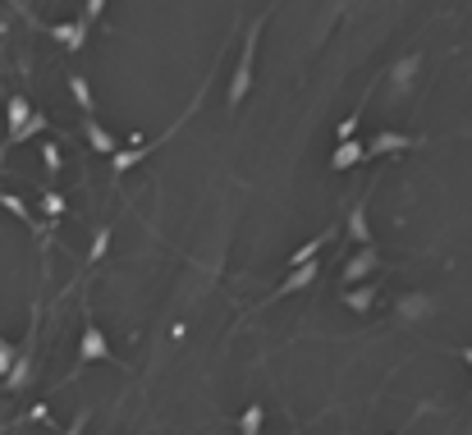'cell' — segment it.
I'll return each mask as SVG.
<instances>
[{"instance_id": "23", "label": "cell", "mask_w": 472, "mask_h": 435, "mask_svg": "<svg viewBox=\"0 0 472 435\" xmlns=\"http://www.w3.org/2000/svg\"><path fill=\"white\" fill-rule=\"evenodd\" d=\"M64 435H83V427H74V431H64Z\"/></svg>"}, {"instance_id": "6", "label": "cell", "mask_w": 472, "mask_h": 435, "mask_svg": "<svg viewBox=\"0 0 472 435\" xmlns=\"http://www.w3.org/2000/svg\"><path fill=\"white\" fill-rule=\"evenodd\" d=\"M83 362H110V348H105V335L96 330V325H88L83 330V344H79Z\"/></svg>"}, {"instance_id": "15", "label": "cell", "mask_w": 472, "mask_h": 435, "mask_svg": "<svg viewBox=\"0 0 472 435\" xmlns=\"http://www.w3.org/2000/svg\"><path fill=\"white\" fill-rule=\"evenodd\" d=\"M262 403H253V408L243 412V417H238V435H262Z\"/></svg>"}, {"instance_id": "17", "label": "cell", "mask_w": 472, "mask_h": 435, "mask_svg": "<svg viewBox=\"0 0 472 435\" xmlns=\"http://www.w3.org/2000/svg\"><path fill=\"white\" fill-rule=\"evenodd\" d=\"M37 133H46V115H37V110H33V120L18 129V138H14V142H28V138H37Z\"/></svg>"}, {"instance_id": "11", "label": "cell", "mask_w": 472, "mask_h": 435, "mask_svg": "<svg viewBox=\"0 0 472 435\" xmlns=\"http://www.w3.org/2000/svg\"><path fill=\"white\" fill-rule=\"evenodd\" d=\"M344 303H349L353 312H372V303H376V289H372V284H353V289H344Z\"/></svg>"}, {"instance_id": "1", "label": "cell", "mask_w": 472, "mask_h": 435, "mask_svg": "<svg viewBox=\"0 0 472 435\" xmlns=\"http://www.w3.org/2000/svg\"><path fill=\"white\" fill-rule=\"evenodd\" d=\"M257 42H262V28H253L243 42V60H238L234 79H229V105H243L248 87H253V60H257Z\"/></svg>"}, {"instance_id": "14", "label": "cell", "mask_w": 472, "mask_h": 435, "mask_svg": "<svg viewBox=\"0 0 472 435\" xmlns=\"http://www.w3.org/2000/svg\"><path fill=\"white\" fill-rule=\"evenodd\" d=\"M326 238H330V234H321V238H312V243L294 248V257H289V266H307V261H316V253H321V248H326Z\"/></svg>"}, {"instance_id": "3", "label": "cell", "mask_w": 472, "mask_h": 435, "mask_svg": "<svg viewBox=\"0 0 472 435\" xmlns=\"http://www.w3.org/2000/svg\"><path fill=\"white\" fill-rule=\"evenodd\" d=\"M376 266H381V253H376V248H358V257L344 266V289H353L358 279H367Z\"/></svg>"}, {"instance_id": "13", "label": "cell", "mask_w": 472, "mask_h": 435, "mask_svg": "<svg viewBox=\"0 0 472 435\" xmlns=\"http://www.w3.org/2000/svg\"><path fill=\"white\" fill-rule=\"evenodd\" d=\"M349 234H353V243L372 248V229H367V207H353V216H349Z\"/></svg>"}, {"instance_id": "9", "label": "cell", "mask_w": 472, "mask_h": 435, "mask_svg": "<svg viewBox=\"0 0 472 435\" xmlns=\"http://www.w3.org/2000/svg\"><path fill=\"white\" fill-rule=\"evenodd\" d=\"M427 312H436V303H431L427 294H408V298H399V316H403V321H418V316H427Z\"/></svg>"}, {"instance_id": "21", "label": "cell", "mask_w": 472, "mask_h": 435, "mask_svg": "<svg viewBox=\"0 0 472 435\" xmlns=\"http://www.w3.org/2000/svg\"><path fill=\"white\" fill-rule=\"evenodd\" d=\"M9 366H14V348L0 340V371H9Z\"/></svg>"}, {"instance_id": "5", "label": "cell", "mask_w": 472, "mask_h": 435, "mask_svg": "<svg viewBox=\"0 0 472 435\" xmlns=\"http://www.w3.org/2000/svg\"><path fill=\"white\" fill-rule=\"evenodd\" d=\"M362 161H367V151H362V142H340V147H335V156H330V170L335 174H344V170H353V166H362Z\"/></svg>"}, {"instance_id": "8", "label": "cell", "mask_w": 472, "mask_h": 435, "mask_svg": "<svg viewBox=\"0 0 472 435\" xmlns=\"http://www.w3.org/2000/svg\"><path fill=\"white\" fill-rule=\"evenodd\" d=\"M316 279V261H307V266H294V275L284 279L280 289H275V298H284V294H298V289H307Z\"/></svg>"}, {"instance_id": "10", "label": "cell", "mask_w": 472, "mask_h": 435, "mask_svg": "<svg viewBox=\"0 0 472 435\" xmlns=\"http://www.w3.org/2000/svg\"><path fill=\"white\" fill-rule=\"evenodd\" d=\"M69 92H74V101H79V110L92 120V115H96V96H92V87H88L83 74H74V79H69Z\"/></svg>"}, {"instance_id": "7", "label": "cell", "mask_w": 472, "mask_h": 435, "mask_svg": "<svg viewBox=\"0 0 472 435\" xmlns=\"http://www.w3.org/2000/svg\"><path fill=\"white\" fill-rule=\"evenodd\" d=\"M9 142L18 138V129H23L28 120H33V101H28V96H9Z\"/></svg>"}, {"instance_id": "16", "label": "cell", "mask_w": 472, "mask_h": 435, "mask_svg": "<svg viewBox=\"0 0 472 435\" xmlns=\"http://www.w3.org/2000/svg\"><path fill=\"white\" fill-rule=\"evenodd\" d=\"M413 74H418V55H408V60H399V69H394V87H408L413 83Z\"/></svg>"}, {"instance_id": "2", "label": "cell", "mask_w": 472, "mask_h": 435, "mask_svg": "<svg viewBox=\"0 0 472 435\" xmlns=\"http://www.w3.org/2000/svg\"><path fill=\"white\" fill-rule=\"evenodd\" d=\"M408 147H418V138H408V133H394V129H381L372 142H362L367 161H372V156H394V151H408Z\"/></svg>"}, {"instance_id": "18", "label": "cell", "mask_w": 472, "mask_h": 435, "mask_svg": "<svg viewBox=\"0 0 472 435\" xmlns=\"http://www.w3.org/2000/svg\"><path fill=\"white\" fill-rule=\"evenodd\" d=\"M105 248H110V229H101V234H96V243H92V261H101V257H105Z\"/></svg>"}, {"instance_id": "20", "label": "cell", "mask_w": 472, "mask_h": 435, "mask_svg": "<svg viewBox=\"0 0 472 435\" xmlns=\"http://www.w3.org/2000/svg\"><path fill=\"white\" fill-rule=\"evenodd\" d=\"M0 207H5V211H14V216H23V220H28V207H23V202H18V197H9V192H5V197H0Z\"/></svg>"}, {"instance_id": "4", "label": "cell", "mask_w": 472, "mask_h": 435, "mask_svg": "<svg viewBox=\"0 0 472 435\" xmlns=\"http://www.w3.org/2000/svg\"><path fill=\"white\" fill-rule=\"evenodd\" d=\"M83 138H88V147H92V151H101V156H115V151H120V138H115L105 124H96V115H92L88 124H83Z\"/></svg>"}, {"instance_id": "22", "label": "cell", "mask_w": 472, "mask_h": 435, "mask_svg": "<svg viewBox=\"0 0 472 435\" xmlns=\"http://www.w3.org/2000/svg\"><path fill=\"white\" fill-rule=\"evenodd\" d=\"M46 166L60 170V147H55V142H46Z\"/></svg>"}, {"instance_id": "19", "label": "cell", "mask_w": 472, "mask_h": 435, "mask_svg": "<svg viewBox=\"0 0 472 435\" xmlns=\"http://www.w3.org/2000/svg\"><path fill=\"white\" fill-rule=\"evenodd\" d=\"M42 207H46V216H64V197H55V192H46Z\"/></svg>"}, {"instance_id": "12", "label": "cell", "mask_w": 472, "mask_h": 435, "mask_svg": "<svg viewBox=\"0 0 472 435\" xmlns=\"http://www.w3.org/2000/svg\"><path fill=\"white\" fill-rule=\"evenodd\" d=\"M151 151H156V142H142V147H133V151H115L110 166H115V174H124L129 166H138L142 156H151Z\"/></svg>"}]
</instances>
